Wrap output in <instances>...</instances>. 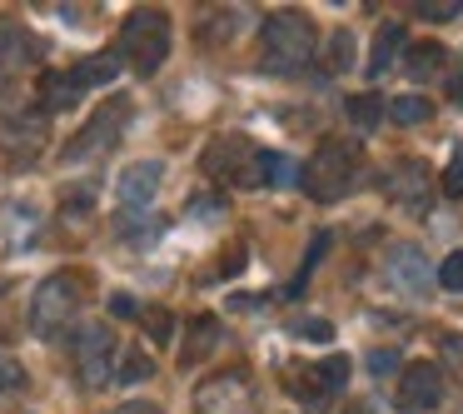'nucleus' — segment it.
<instances>
[{"label": "nucleus", "mask_w": 463, "mask_h": 414, "mask_svg": "<svg viewBox=\"0 0 463 414\" xmlns=\"http://www.w3.org/2000/svg\"><path fill=\"white\" fill-rule=\"evenodd\" d=\"M354 65V35L349 31H334L329 45H324V75H339Z\"/></svg>", "instance_id": "22"}, {"label": "nucleus", "mask_w": 463, "mask_h": 414, "mask_svg": "<svg viewBox=\"0 0 463 414\" xmlns=\"http://www.w3.org/2000/svg\"><path fill=\"white\" fill-rule=\"evenodd\" d=\"M443 195H449V200H463V150H453L449 170H443Z\"/></svg>", "instance_id": "30"}, {"label": "nucleus", "mask_w": 463, "mask_h": 414, "mask_svg": "<svg viewBox=\"0 0 463 414\" xmlns=\"http://www.w3.org/2000/svg\"><path fill=\"white\" fill-rule=\"evenodd\" d=\"M35 230H41V215L31 205H11L5 210V240H11V250H25L35 240Z\"/></svg>", "instance_id": "20"}, {"label": "nucleus", "mask_w": 463, "mask_h": 414, "mask_svg": "<svg viewBox=\"0 0 463 414\" xmlns=\"http://www.w3.org/2000/svg\"><path fill=\"white\" fill-rule=\"evenodd\" d=\"M125 125H130V101L115 95V101H105L100 111L90 115V125L65 145V165H95L105 150H115V140H120Z\"/></svg>", "instance_id": "5"}, {"label": "nucleus", "mask_w": 463, "mask_h": 414, "mask_svg": "<svg viewBox=\"0 0 463 414\" xmlns=\"http://www.w3.org/2000/svg\"><path fill=\"white\" fill-rule=\"evenodd\" d=\"M254 170H260V185H269V190H294V185H299V165L279 150H260Z\"/></svg>", "instance_id": "18"}, {"label": "nucleus", "mask_w": 463, "mask_h": 414, "mask_svg": "<svg viewBox=\"0 0 463 414\" xmlns=\"http://www.w3.org/2000/svg\"><path fill=\"white\" fill-rule=\"evenodd\" d=\"M170 55V15L165 11H130L120 25V65L130 61L135 75H155Z\"/></svg>", "instance_id": "3"}, {"label": "nucleus", "mask_w": 463, "mask_h": 414, "mask_svg": "<svg viewBox=\"0 0 463 414\" xmlns=\"http://www.w3.org/2000/svg\"><path fill=\"white\" fill-rule=\"evenodd\" d=\"M190 215L194 220H214V215H220V200H214V195H200V200L190 205Z\"/></svg>", "instance_id": "33"}, {"label": "nucleus", "mask_w": 463, "mask_h": 414, "mask_svg": "<svg viewBox=\"0 0 463 414\" xmlns=\"http://www.w3.org/2000/svg\"><path fill=\"white\" fill-rule=\"evenodd\" d=\"M299 185L309 200L334 205L359 185V145L349 140H319V150L309 155V165H299Z\"/></svg>", "instance_id": "2"}, {"label": "nucleus", "mask_w": 463, "mask_h": 414, "mask_svg": "<svg viewBox=\"0 0 463 414\" xmlns=\"http://www.w3.org/2000/svg\"><path fill=\"white\" fill-rule=\"evenodd\" d=\"M383 195H389V200L399 205V210H409V215H429V210H433L429 165H419V160L393 165V170L383 175Z\"/></svg>", "instance_id": "11"}, {"label": "nucleus", "mask_w": 463, "mask_h": 414, "mask_svg": "<svg viewBox=\"0 0 463 414\" xmlns=\"http://www.w3.org/2000/svg\"><path fill=\"white\" fill-rule=\"evenodd\" d=\"M110 310L120 314V320H135V314H140V304H135L130 294H115V300H110Z\"/></svg>", "instance_id": "34"}, {"label": "nucleus", "mask_w": 463, "mask_h": 414, "mask_svg": "<svg viewBox=\"0 0 463 414\" xmlns=\"http://www.w3.org/2000/svg\"><path fill=\"white\" fill-rule=\"evenodd\" d=\"M220 320H214V314H200V320L190 324V334H184V350H180V364H204L214 354V344H220Z\"/></svg>", "instance_id": "16"}, {"label": "nucleus", "mask_w": 463, "mask_h": 414, "mask_svg": "<svg viewBox=\"0 0 463 414\" xmlns=\"http://www.w3.org/2000/svg\"><path fill=\"white\" fill-rule=\"evenodd\" d=\"M389 115L399 125H423L433 115V105L429 101H419V95H399V101H389Z\"/></svg>", "instance_id": "24"}, {"label": "nucleus", "mask_w": 463, "mask_h": 414, "mask_svg": "<svg viewBox=\"0 0 463 414\" xmlns=\"http://www.w3.org/2000/svg\"><path fill=\"white\" fill-rule=\"evenodd\" d=\"M364 364H369V374H379V380H383V374L399 370V350H369V360H364Z\"/></svg>", "instance_id": "32"}, {"label": "nucleus", "mask_w": 463, "mask_h": 414, "mask_svg": "<svg viewBox=\"0 0 463 414\" xmlns=\"http://www.w3.org/2000/svg\"><path fill=\"white\" fill-rule=\"evenodd\" d=\"M75 370L85 390H100L115 380V330L105 324H80L75 330Z\"/></svg>", "instance_id": "7"}, {"label": "nucleus", "mask_w": 463, "mask_h": 414, "mask_svg": "<svg viewBox=\"0 0 463 414\" xmlns=\"http://www.w3.org/2000/svg\"><path fill=\"white\" fill-rule=\"evenodd\" d=\"M449 101H453V105H463V75H453V85H449Z\"/></svg>", "instance_id": "38"}, {"label": "nucleus", "mask_w": 463, "mask_h": 414, "mask_svg": "<svg viewBox=\"0 0 463 414\" xmlns=\"http://www.w3.org/2000/svg\"><path fill=\"white\" fill-rule=\"evenodd\" d=\"M344 111H349V120L359 125V130H373V125L383 120V105L373 101V95H354V101L344 105Z\"/></svg>", "instance_id": "26"}, {"label": "nucleus", "mask_w": 463, "mask_h": 414, "mask_svg": "<svg viewBox=\"0 0 463 414\" xmlns=\"http://www.w3.org/2000/svg\"><path fill=\"white\" fill-rule=\"evenodd\" d=\"M314 61V21L304 11H274L260 25V71L299 75Z\"/></svg>", "instance_id": "1"}, {"label": "nucleus", "mask_w": 463, "mask_h": 414, "mask_svg": "<svg viewBox=\"0 0 463 414\" xmlns=\"http://www.w3.org/2000/svg\"><path fill=\"white\" fill-rule=\"evenodd\" d=\"M150 374H155V360H150L145 350H130V354L120 360V370H115V380H120V384H145Z\"/></svg>", "instance_id": "25"}, {"label": "nucleus", "mask_w": 463, "mask_h": 414, "mask_svg": "<svg viewBox=\"0 0 463 414\" xmlns=\"http://www.w3.org/2000/svg\"><path fill=\"white\" fill-rule=\"evenodd\" d=\"M75 101H80V91L71 85V75H65V71H45L41 75V105H45V111H71Z\"/></svg>", "instance_id": "19"}, {"label": "nucleus", "mask_w": 463, "mask_h": 414, "mask_svg": "<svg viewBox=\"0 0 463 414\" xmlns=\"http://www.w3.org/2000/svg\"><path fill=\"white\" fill-rule=\"evenodd\" d=\"M71 85L75 91H105V85H115V75H120V55H110V51H100V55H85L80 65H71Z\"/></svg>", "instance_id": "14"}, {"label": "nucleus", "mask_w": 463, "mask_h": 414, "mask_svg": "<svg viewBox=\"0 0 463 414\" xmlns=\"http://www.w3.org/2000/svg\"><path fill=\"white\" fill-rule=\"evenodd\" d=\"M409 75L413 81H433V75L443 71V45L439 41H423V45H409Z\"/></svg>", "instance_id": "21"}, {"label": "nucleus", "mask_w": 463, "mask_h": 414, "mask_svg": "<svg viewBox=\"0 0 463 414\" xmlns=\"http://www.w3.org/2000/svg\"><path fill=\"white\" fill-rule=\"evenodd\" d=\"M115 414H160V404H120Z\"/></svg>", "instance_id": "36"}, {"label": "nucleus", "mask_w": 463, "mask_h": 414, "mask_svg": "<svg viewBox=\"0 0 463 414\" xmlns=\"http://www.w3.org/2000/svg\"><path fill=\"white\" fill-rule=\"evenodd\" d=\"M439 284H443V290H453V294H463V250H453L449 260L439 265Z\"/></svg>", "instance_id": "29"}, {"label": "nucleus", "mask_w": 463, "mask_h": 414, "mask_svg": "<svg viewBox=\"0 0 463 414\" xmlns=\"http://www.w3.org/2000/svg\"><path fill=\"white\" fill-rule=\"evenodd\" d=\"M140 320H145V330H150L155 344H170V334H175V314H170V310L150 304V310H140Z\"/></svg>", "instance_id": "27"}, {"label": "nucleus", "mask_w": 463, "mask_h": 414, "mask_svg": "<svg viewBox=\"0 0 463 414\" xmlns=\"http://www.w3.org/2000/svg\"><path fill=\"white\" fill-rule=\"evenodd\" d=\"M160 180H165V165L160 160H140V165H130V170L120 175V205L125 210H150V200L160 195Z\"/></svg>", "instance_id": "13"}, {"label": "nucleus", "mask_w": 463, "mask_h": 414, "mask_svg": "<svg viewBox=\"0 0 463 414\" xmlns=\"http://www.w3.org/2000/svg\"><path fill=\"white\" fill-rule=\"evenodd\" d=\"M458 11H463V0H423V5H419L423 21H453Z\"/></svg>", "instance_id": "31"}, {"label": "nucleus", "mask_w": 463, "mask_h": 414, "mask_svg": "<svg viewBox=\"0 0 463 414\" xmlns=\"http://www.w3.org/2000/svg\"><path fill=\"white\" fill-rule=\"evenodd\" d=\"M11 384H21V370H15V360L0 354V390H11Z\"/></svg>", "instance_id": "35"}, {"label": "nucleus", "mask_w": 463, "mask_h": 414, "mask_svg": "<svg viewBox=\"0 0 463 414\" xmlns=\"http://www.w3.org/2000/svg\"><path fill=\"white\" fill-rule=\"evenodd\" d=\"M289 334H299V340H314V344H329V340H334V324L319 320V314H309V320H294Z\"/></svg>", "instance_id": "28"}, {"label": "nucleus", "mask_w": 463, "mask_h": 414, "mask_svg": "<svg viewBox=\"0 0 463 414\" xmlns=\"http://www.w3.org/2000/svg\"><path fill=\"white\" fill-rule=\"evenodd\" d=\"M194 414H254V384L240 370H220L200 380L194 390Z\"/></svg>", "instance_id": "6"}, {"label": "nucleus", "mask_w": 463, "mask_h": 414, "mask_svg": "<svg viewBox=\"0 0 463 414\" xmlns=\"http://www.w3.org/2000/svg\"><path fill=\"white\" fill-rule=\"evenodd\" d=\"M240 270H244V250H240V255H230V260L220 265V274H240Z\"/></svg>", "instance_id": "37"}, {"label": "nucleus", "mask_w": 463, "mask_h": 414, "mask_svg": "<svg viewBox=\"0 0 463 414\" xmlns=\"http://www.w3.org/2000/svg\"><path fill=\"white\" fill-rule=\"evenodd\" d=\"M409 45V35H403L399 21L379 25V35H373V55H369V81H383V75L399 65V51Z\"/></svg>", "instance_id": "15"}, {"label": "nucleus", "mask_w": 463, "mask_h": 414, "mask_svg": "<svg viewBox=\"0 0 463 414\" xmlns=\"http://www.w3.org/2000/svg\"><path fill=\"white\" fill-rule=\"evenodd\" d=\"M80 284L85 280L75 270H61V274H51V280H41V290L31 294V330L41 334V340L61 334L65 324L75 320V310H80V300H85Z\"/></svg>", "instance_id": "4"}, {"label": "nucleus", "mask_w": 463, "mask_h": 414, "mask_svg": "<svg viewBox=\"0 0 463 414\" xmlns=\"http://www.w3.org/2000/svg\"><path fill=\"white\" fill-rule=\"evenodd\" d=\"M349 354H329L324 364H304V374H289V394L294 400H304V404H324V400H334V394L349 384Z\"/></svg>", "instance_id": "8"}, {"label": "nucleus", "mask_w": 463, "mask_h": 414, "mask_svg": "<svg viewBox=\"0 0 463 414\" xmlns=\"http://www.w3.org/2000/svg\"><path fill=\"white\" fill-rule=\"evenodd\" d=\"M254 160H260V150H254L244 135L214 140L210 150H204V170H210L214 180H234V185H260V170H254Z\"/></svg>", "instance_id": "9"}, {"label": "nucleus", "mask_w": 463, "mask_h": 414, "mask_svg": "<svg viewBox=\"0 0 463 414\" xmlns=\"http://www.w3.org/2000/svg\"><path fill=\"white\" fill-rule=\"evenodd\" d=\"M35 55V41L21 31V25L11 21H0V75H15L25 61Z\"/></svg>", "instance_id": "17"}, {"label": "nucleus", "mask_w": 463, "mask_h": 414, "mask_svg": "<svg viewBox=\"0 0 463 414\" xmlns=\"http://www.w3.org/2000/svg\"><path fill=\"white\" fill-rule=\"evenodd\" d=\"M383 280H389L399 294H429L433 265H429V255H423L419 245H393V250L383 255Z\"/></svg>", "instance_id": "12"}, {"label": "nucleus", "mask_w": 463, "mask_h": 414, "mask_svg": "<svg viewBox=\"0 0 463 414\" xmlns=\"http://www.w3.org/2000/svg\"><path fill=\"white\" fill-rule=\"evenodd\" d=\"M329 240H334V230H319V235H314V250L304 255V270L289 280V290H284V300H299V294H304V284H309V270L324 260V250H329Z\"/></svg>", "instance_id": "23"}, {"label": "nucleus", "mask_w": 463, "mask_h": 414, "mask_svg": "<svg viewBox=\"0 0 463 414\" xmlns=\"http://www.w3.org/2000/svg\"><path fill=\"white\" fill-rule=\"evenodd\" d=\"M443 404V370L433 360H419L399 374V409L403 414H429Z\"/></svg>", "instance_id": "10"}]
</instances>
